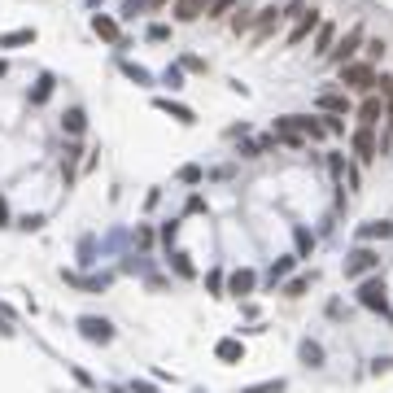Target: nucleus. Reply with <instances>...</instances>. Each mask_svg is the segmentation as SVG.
I'll return each mask as SVG.
<instances>
[{"instance_id":"obj_19","label":"nucleus","mask_w":393,"mask_h":393,"mask_svg":"<svg viewBox=\"0 0 393 393\" xmlns=\"http://www.w3.org/2000/svg\"><path fill=\"white\" fill-rule=\"evenodd\" d=\"M92 31H97L101 40H118V22H114V18H105V14L92 18Z\"/></svg>"},{"instance_id":"obj_7","label":"nucleus","mask_w":393,"mask_h":393,"mask_svg":"<svg viewBox=\"0 0 393 393\" xmlns=\"http://www.w3.org/2000/svg\"><path fill=\"white\" fill-rule=\"evenodd\" d=\"M280 22H284V9H276V5L258 9V22H254V44H267L271 35H276Z\"/></svg>"},{"instance_id":"obj_6","label":"nucleus","mask_w":393,"mask_h":393,"mask_svg":"<svg viewBox=\"0 0 393 393\" xmlns=\"http://www.w3.org/2000/svg\"><path fill=\"white\" fill-rule=\"evenodd\" d=\"M359 302L367 306V311H380V315H389V297H385V280H363V284H359Z\"/></svg>"},{"instance_id":"obj_2","label":"nucleus","mask_w":393,"mask_h":393,"mask_svg":"<svg viewBox=\"0 0 393 393\" xmlns=\"http://www.w3.org/2000/svg\"><path fill=\"white\" fill-rule=\"evenodd\" d=\"M376 62H345L341 66V83L354 92H376Z\"/></svg>"},{"instance_id":"obj_41","label":"nucleus","mask_w":393,"mask_h":393,"mask_svg":"<svg viewBox=\"0 0 393 393\" xmlns=\"http://www.w3.org/2000/svg\"><path fill=\"white\" fill-rule=\"evenodd\" d=\"M5 70H9V66H5V62H0V79H5Z\"/></svg>"},{"instance_id":"obj_8","label":"nucleus","mask_w":393,"mask_h":393,"mask_svg":"<svg viewBox=\"0 0 393 393\" xmlns=\"http://www.w3.org/2000/svg\"><path fill=\"white\" fill-rule=\"evenodd\" d=\"M315 31H319V9H306V14L293 22V31H289V49H297V44H306Z\"/></svg>"},{"instance_id":"obj_27","label":"nucleus","mask_w":393,"mask_h":393,"mask_svg":"<svg viewBox=\"0 0 393 393\" xmlns=\"http://www.w3.org/2000/svg\"><path fill=\"white\" fill-rule=\"evenodd\" d=\"M311 280H315V276H297V280H289V289H284V297H302L306 289H311Z\"/></svg>"},{"instance_id":"obj_31","label":"nucleus","mask_w":393,"mask_h":393,"mask_svg":"<svg viewBox=\"0 0 393 393\" xmlns=\"http://www.w3.org/2000/svg\"><path fill=\"white\" fill-rule=\"evenodd\" d=\"M175 258V271H180V276H193V262H188V254H171Z\"/></svg>"},{"instance_id":"obj_36","label":"nucleus","mask_w":393,"mask_h":393,"mask_svg":"<svg viewBox=\"0 0 393 393\" xmlns=\"http://www.w3.org/2000/svg\"><path fill=\"white\" fill-rule=\"evenodd\" d=\"M206 284H210V289H214V297H223V276H219V271H214V276H210Z\"/></svg>"},{"instance_id":"obj_11","label":"nucleus","mask_w":393,"mask_h":393,"mask_svg":"<svg viewBox=\"0 0 393 393\" xmlns=\"http://www.w3.org/2000/svg\"><path fill=\"white\" fill-rule=\"evenodd\" d=\"M254 284H258V276L249 267H241V271H232V276H228V293L232 297H249V293H254Z\"/></svg>"},{"instance_id":"obj_23","label":"nucleus","mask_w":393,"mask_h":393,"mask_svg":"<svg viewBox=\"0 0 393 393\" xmlns=\"http://www.w3.org/2000/svg\"><path fill=\"white\" fill-rule=\"evenodd\" d=\"M158 110H162V114H171V118H180V123H193V110H188V105H171V101H158Z\"/></svg>"},{"instance_id":"obj_37","label":"nucleus","mask_w":393,"mask_h":393,"mask_svg":"<svg viewBox=\"0 0 393 393\" xmlns=\"http://www.w3.org/2000/svg\"><path fill=\"white\" fill-rule=\"evenodd\" d=\"M0 228H9V201L0 197Z\"/></svg>"},{"instance_id":"obj_12","label":"nucleus","mask_w":393,"mask_h":393,"mask_svg":"<svg viewBox=\"0 0 393 393\" xmlns=\"http://www.w3.org/2000/svg\"><path fill=\"white\" fill-rule=\"evenodd\" d=\"M319 110L324 114H350V97H345V92H319Z\"/></svg>"},{"instance_id":"obj_40","label":"nucleus","mask_w":393,"mask_h":393,"mask_svg":"<svg viewBox=\"0 0 393 393\" xmlns=\"http://www.w3.org/2000/svg\"><path fill=\"white\" fill-rule=\"evenodd\" d=\"M145 5H149V9H162V5H166V0H145Z\"/></svg>"},{"instance_id":"obj_15","label":"nucleus","mask_w":393,"mask_h":393,"mask_svg":"<svg viewBox=\"0 0 393 393\" xmlns=\"http://www.w3.org/2000/svg\"><path fill=\"white\" fill-rule=\"evenodd\" d=\"M332 44H337V27L332 22H319V31H315V53H332Z\"/></svg>"},{"instance_id":"obj_16","label":"nucleus","mask_w":393,"mask_h":393,"mask_svg":"<svg viewBox=\"0 0 393 393\" xmlns=\"http://www.w3.org/2000/svg\"><path fill=\"white\" fill-rule=\"evenodd\" d=\"M22 44H35V31H31V27L5 31V35H0V49H22Z\"/></svg>"},{"instance_id":"obj_3","label":"nucleus","mask_w":393,"mask_h":393,"mask_svg":"<svg viewBox=\"0 0 393 393\" xmlns=\"http://www.w3.org/2000/svg\"><path fill=\"white\" fill-rule=\"evenodd\" d=\"M350 149H354V162H376L380 158V145H376V131L372 127H354V136H350Z\"/></svg>"},{"instance_id":"obj_32","label":"nucleus","mask_w":393,"mask_h":393,"mask_svg":"<svg viewBox=\"0 0 393 393\" xmlns=\"http://www.w3.org/2000/svg\"><path fill=\"white\" fill-rule=\"evenodd\" d=\"M149 40H153V44H162V40H171V27H162V22H158V27H149Z\"/></svg>"},{"instance_id":"obj_18","label":"nucleus","mask_w":393,"mask_h":393,"mask_svg":"<svg viewBox=\"0 0 393 393\" xmlns=\"http://www.w3.org/2000/svg\"><path fill=\"white\" fill-rule=\"evenodd\" d=\"M297 123H302V136L306 140H324L328 136V127L319 123V118H311V114H297Z\"/></svg>"},{"instance_id":"obj_20","label":"nucleus","mask_w":393,"mask_h":393,"mask_svg":"<svg viewBox=\"0 0 393 393\" xmlns=\"http://www.w3.org/2000/svg\"><path fill=\"white\" fill-rule=\"evenodd\" d=\"M376 236H393V223H363L359 241H376Z\"/></svg>"},{"instance_id":"obj_13","label":"nucleus","mask_w":393,"mask_h":393,"mask_svg":"<svg viewBox=\"0 0 393 393\" xmlns=\"http://www.w3.org/2000/svg\"><path fill=\"white\" fill-rule=\"evenodd\" d=\"M79 328H83V337H88V341H110L114 337L105 319H79Z\"/></svg>"},{"instance_id":"obj_26","label":"nucleus","mask_w":393,"mask_h":393,"mask_svg":"<svg viewBox=\"0 0 393 393\" xmlns=\"http://www.w3.org/2000/svg\"><path fill=\"white\" fill-rule=\"evenodd\" d=\"M363 53H367V62H380V57L389 53V44H385V40H367V44H363Z\"/></svg>"},{"instance_id":"obj_35","label":"nucleus","mask_w":393,"mask_h":393,"mask_svg":"<svg viewBox=\"0 0 393 393\" xmlns=\"http://www.w3.org/2000/svg\"><path fill=\"white\" fill-rule=\"evenodd\" d=\"M175 232H180V223H175V219H171V223H166V228H162V241H166V245H171V241H175Z\"/></svg>"},{"instance_id":"obj_5","label":"nucleus","mask_w":393,"mask_h":393,"mask_svg":"<svg viewBox=\"0 0 393 393\" xmlns=\"http://www.w3.org/2000/svg\"><path fill=\"white\" fill-rule=\"evenodd\" d=\"M271 136L280 140V145H289V149H302L306 145V136H302V123H297V114H284L271 123Z\"/></svg>"},{"instance_id":"obj_17","label":"nucleus","mask_w":393,"mask_h":393,"mask_svg":"<svg viewBox=\"0 0 393 393\" xmlns=\"http://www.w3.org/2000/svg\"><path fill=\"white\" fill-rule=\"evenodd\" d=\"M254 22H258V14H254L249 5H241V9L232 14V31H236V35H245V31H254Z\"/></svg>"},{"instance_id":"obj_30","label":"nucleus","mask_w":393,"mask_h":393,"mask_svg":"<svg viewBox=\"0 0 393 393\" xmlns=\"http://www.w3.org/2000/svg\"><path fill=\"white\" fill-rule=\"evenodd\" d=\"M18 228L22 232H35V228H44V219H40V214H27V219H18Z\"/></svg>"},{"instance_id":"obj_10","label":"nucleus","mask_w":393,"mask_h":393,"mask_svg":"<svg viewBox=\"0 0 393 393\" xmlns=\"http://www.w3.org/2000/svg\"><path fill=\"white\" fill-rule=\"evenodd\" d=\"M210 14V0H175V22H197Z\"/></svg>"},{"instance_id":"obj_1","label":"nucleus","mask_w":393,"mask_h":393,"mask_svg":"<svg viewBox=\"0 0 393 393\" xmlns=\"http://www.w3.org/2000/svg\"><path fill=\"white\" fill-rule=\"evenodd\" d=\"M363 44H367V31L359 27V22H354V27L345 31L337 44H332V53H328V66H337V70H341L345 62H354V57H359V49H363Z\"/></svg>"},{"instance_id":"obj_9","label":"nucleus","mask_w":393,"mask_h":393,"mask_svg":"<svg viewBox=\"0 0 393 393\" xmlns=\"http://www.w3.org/2000/svg\"><path fill=\"white\" fill-rule=\"evenodd\" d=\"M385 110H389L385 97H367V101L359 105V110H354V114H359V127H376L380 118H385Z\"/></svg>"},{"instance_id":"obj_24","label":"nucleus","mask_w":393,"mask_h":393,"mask_svg":"<svg viewBox=\"0 0 393 393\" xmlns=\"http://www.w3.org/2000/svg\"><path fill=\"white\" fill-rule=\"evenodd\" d=\"M232 9H236V0H210V14H206V18H214V22H219V18H232Z\"/></svg>"},{"instance_id":"obj_22","label":"nucleus","mask_w":393,"mask_h":393,"mask_svg":"<svg viewBox=\"0 0 393 393\" xmlns=\"http://www.w3.org/2000/svg\"><path fill=\"white\" fill-rule=\"evenodd\" d=\"M293 254H284V258H276V262H271V284H276V280H284V276H289V271H293Z\"/></svg>"},{"instance_id":"obj_34","label":"nucleus","mask_w":393,"mask_h":393,"mask_svg":"<svg viewBox=\"0 0 393 393\" xmlns=\"http://www.w3.org/2000/svg\"><path fill=\"white\" fill-rule=\"evenodd\" d=\"M166 83H171V88H184V75H180V70L171 66V70H166Z\"/></svg>"},{"instance_id":"obj_39","label":"nucleus","mask_w":393,"mask_h":393,"mask_svg":"<svg viewBox=\"0 0 393 393\" xmlns=\"http://www.w3.org/2000/svg\"><path fill=\"white\" fill-rule=\"evenodd\" d=\"M136 393H158V389H153V385H136Z\"/></svg>"},{"instance_id":"obj_25","label":"nucleus","mask_w":393,"mask_h":393,"mask_svg":"<svg viewBox=\"0 0 393 393\" xmlns=\"http://www.w3.org/2000/svg\"><path fill=\"white\" fill-rule=\"evenodd\" d=\"M376 92H380V97H385L389 114H393V75H380V79H376Z\"/></svg>"},{"instance_id":"obj_4","label":"nucleus","mask_w":393,"mask_h":393,"mask_svg":"<svg viewBox=\"0 0 393 393\" xmlns=\"http://www.w3.org/2000/svg\"><path fill=\"white\" fill-rule=\"evenodd\" d=\"M376 267H380V254L367 249V245H359L350 258H345V280H359V276H367V271H376Z\"/></svg>"},{"instance_id":"obj_29","label":"nucleus","mask_w":393,"mask_h":393,"mask_svg":"<svg viewBox=\"0 0 393 393\" xmlns=\"http://www.w3.org/2000/svg\"><path fill=\"white\" fill-rule=\"evenodd\" d=\"M293 236H297V249H302V254H311V249H315V236L306 228H293Z\"/></svg>"},{"instance_id":"obj_38","label":"nucleus","mask_w":393,"mask_h":393,"mask_svg":"<svg viewBox=\"0 0 393 393\" xmlns=\"http://www.w3.org/2000/svg\"><path fill=\"white\" fill-rule=\"evenodd\" d=\"M254 393H284V380H276V385H262V389H254Z\"/></svg>"},{"instance_id":"obj_33","label":"nucleus","mask_w":393,"mask_h":393,"mask_svg":"<svg viewBox=\"0 0 393 393\" xmlns=\"http://www.w3.org/2000/svg\"><path fill=\"white\" fill-rule=\"evenodd\" d=\"M180 180H184V184H197V180H201V171H197V166H184Z\"/></svg>"},{"instance_id":"obj_21","label":"nucleus","mask_w":393,"mask_h":393,"mask_svg":"<svg viewBox=\"0 0 393 393\" xmlns=\"http://www.w3.org/2000/svg\"><path fill=\"white\" fill-rule=\"evenodd\" d=\"M62 127L70 131V136H83V127H88V118H83V110H70V114L62 118Z\"/></svg>"},{"instance_id":"obj_42","label":"nucleus","mask_w":393,"mask_h":393,"mask_svg":"<svg viewBox=\"0 0 393 393\" xmlns=\"http://www.w3.org/2000/svg\"><path fill=\"white\" fill-rule=\"evenodd\" d=\"M92 5H101V0H92Z\"/></svg>"},{"instance_id":"obj_14","label":"nucleus","mask_w":393,"mask_h":393,"mask_svg":"<svg viewBox=\"0 0 393 393\" xmlns=\"http://www.w3.org/2000/svg\"><path fill=\"white\" fill-rule=\"evenodd\" d=\"M214 354H219L223 363H241V359H245V345H241V341H232V337H223L219 345H214Z\"/></svg>"},{"instance_id":"obj_28","label":"nucleus","mask_w":393,"mask_h":393,"mask_svg":"<svg viewBox=\"0 0 393 393\" xmlns=\"http://www.w3.org/2000/svg\"><path fill=\"white\" fill-rule=\"evenodd\" d=\"M302 359L311 363V367H319V363H324V350H319L315 341H306V345H302Z\"/></svg>"}]
</instances>
